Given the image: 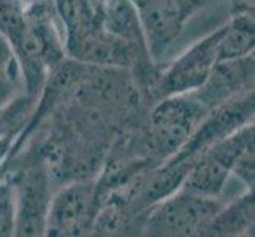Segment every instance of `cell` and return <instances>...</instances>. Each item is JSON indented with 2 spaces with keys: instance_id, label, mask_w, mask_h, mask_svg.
Instances as JSON below:
<instances>
[{
  "instance_id": "6da1fadb",
  "label": "cell",
  "mask_w": 255,
  "mask_h": 237,
  "mask_svg": "<svg viewBox=\"0 0 255 237\" xmlns=\"http://www.w3.org/2000/svg\"><path fill=\"white\" fill-rule=\"evenodd\" d=\"M147 109L127 70L64 59L49 73L8 158L19 152L38 158L54 190L94 180L118 136Z\"/></svg>"
},
{
  "instance_id": "7a4b0ae2",
  "label": "cell",
  "mask_w": 255,
  "mask_h": 237,
  "mask_svg": "<svg viewBox=\"0 0 255 237\" xmlns=\"http://www.w3.org/2000/svg\"><path fill=\"white\" fill-rule=\"evenodd\" d=\"M64 32L65 57L78 64L128 70V48L103 27L107 0H51Z\"/></svg>"
},
{
  "instance_id": "3957f363",
  "label": "cell",
  "mask_w": 255,
  "mask_h": 237,
  "mask_svg": "<svg viewBox=\"0 0 255 237\" xmlns=\"http://www.w3.org/2000/svg\"><path fill=\"white\" fill-rule=\"evenodd\" d=\"M0 175L16 188V223L13 237H46L48 207L54 188L38 158L25 152L10 157Z\"/></svg>"
},
{
  "instance_id": "277c9868",
  "label": "cell",
  "mask_w": 255,
  "mask_h": 237,
  "mask_svg": "<svg viewBox=\"0 0 255 237\" xmlns=\"http://www.w3.org/2000/svg\"><path fill=\"white\" fill-rule=\"evenodd\" d=\"M208 111L190 93L154 103L144 117V136L154 160L163 164L189 141Z\"/></svg>"
},
{
  "instance_id": "5b68a950",
  "label": "cell",
  "mask_w": 255,
  "mask_h": 237,
  "mask_svg": "<svg viewBox=\"0 0 255 237\" xmlns=\"http://www.w3.org/2000/svg\"><path fill=\"white\" fill-rule=\"evenodd\" d=\"M135 3L146 35L149 54L155 64H165L187 22L198 11L222 2L233 8L244 0H131Z\"/></svg>"
},
{
  "instance_id": "8992f818",
  "label": "cell",
  "mask_w": 255,
  "mask_h": 237,
  "mask_svg": "<svg viewBox=\"0 0 255 237\" xmlns=\"http://www.w3.org/2000/svg\"><path fill=\"white\" fill-rule=\"evenodd\" d=\"M225 33V24L195 41L173 60L162 65L157 81L149 93V108L170 96L187 95L205 84L211 70L217 62V46Z\"/></svg>"
},
{
  "instance_id": "52a82bcc",
  "label": "cell",
  "mask_w": 255,
  "mask_h": 237,
  "mask_svg": "<svg viewBox=\"0 0 255 237\" xmlns=\"http://www.w3.org/2000/svg\"><path fill=\"white\" fill-rule=\"evenodd\" d=\"M225 203L186 190L176 191L147 214L143 237H192L206 228Z\"/></svg>"
},
{
  "instance_id": "ba28073f",
  "label": "cell",
  "mask_w": 255,
  "mask_h": 237,
  "mask_svg": "<svg viewBox=\"0 0 255 237\" xmlns=\"http://www.w3.org/2000/svg\"><path fill=\"white\" fill-rule=\"evenodd\" d=\"M251 147H254V124L243 127L201 152L190 166L181 190L219 199L238 158Z\"/></svg>"
},
{
  "instance_id": "9c48e42d",
  "label": "cell",
  "mask_w": 255,
  "mask_h": 237,
  "mask_svg": "<svg viewBox=\"0 0 255 237\" xmlns=\"http://www.w3.org/2000/svg\"><path fill=\"white\" fill-rule=\"evenodd\" d=\"M99 198L94 180L67 183L54 190L46 217V237H92Z\"/></svg>"
},
{
  "instance_id": "30bf717a",
  "label": "cell",
  "mask_w": 255,
  "mask_h": 237,
  "mask_svg": "<svg viewBox=\"0 0 255 237\" xmlns=\"http://www.w3.org/2000/svg\"><path fill=\"white\" fill-rule=\"evenodd\" d=\"M255 114V96L254 90L227 101L221 106L211 109L205 119L200 122L189 141L182 146L181 151L170 160L193 163L195 158L205 152L208 147L222 141L227 136L243 127L254 124Z\"/></svg>"
},
{
  "instance_id": "8fae6325",
  "label": "cell",
  "mask_w": 255,
  "mask_h": 237,
  "mask_svg": "<svg viewBox=\"0 0 255 237\" xmlns=\"http://www.w3.org/2000/svg\"><path fill=\"white\" fill-rule=\"evenodd\" d=\"M254 73V54L243 59L216 62L205 84L190 95L209 112L236 96L252 92Z\"/></svg>"
},
{
  "instance_id": "7c38bea8",
  "label": "cell",
  "mask_w": 255,
  "mask_h": 237,
  "mask_svg": "<svg viewBox=\"0 0 255 237\" xmlns=\"http://www.w3.org/2000/svg\"><path fill=\"white\" fill-rule=\"evenodd\" d=\"M192 237H254V191H244L225 204L213 222Z\"/></svg>"
},
{
  "instance_id": "4fadbf2b",
  "label": "cell",
  "mask_w": 255,
  "mask_h": 237,
  "mask_svg": "<svg viewBox=\"0 0 255 237\" xmlns=\"http://www.w3.org/2000/svg\"><path fill=\"white\" fill-rule=\"evenodd\" d=\"M254 8L243 3L235 8L232 19L225 22V33L217 46V62L243 59L254 54Z\"/></svg>"
},
{
  "instance_id": "5bb4252c",
  "label": "cell",
  "mask_w": 255,
  "mask_h": 237,
  "mask_svg": "<svg viewBox=\"0 0 255 237\" xmlns=\"http://www.w3.org/2000/svg\"><path fill=\"white\" fill-rule=\"evenodd\" d=\"M24 93V76L19 60L8 41L0 35V111Z\"/></svg>"
},
{
  "instance_id": "9a60e30c",
  "label": "cell",
  "mask_w": 255,
  "mask_h": 237,
  "mask_svg": "<svg viewBox=\"0 0 255 237\" xmlns=\"http://www.w3.org/2000/svg\"><path fill=\"white\" fill-rule=\"evenodd\" d=\"M16 223V188L14 183L0 175V237H13Z\"/></svg>"
}]
</instances>
